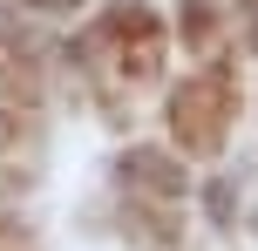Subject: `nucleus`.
I'll list each match as a JSON object with an SVG mask.
<instances>
[{
	"mask_svg": "<svg viewBox=\"0 0 258 251\" xmlns=\"http://www.w3.org/2000/svg\"><path fill=\"white\" fill-rule=\"evenodd\" d=\"M34 7H75V0H34Z\"/></svg>",
	"mask_w": 258,
	"mask_h": 251,
	"instance_id": "nucleus-1",
	"label": "nucleus"
}]
</instances>
